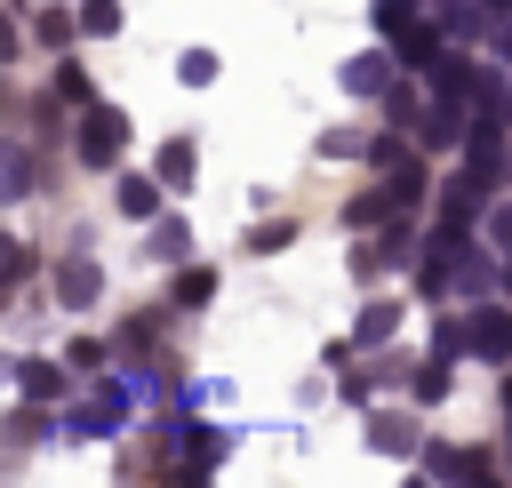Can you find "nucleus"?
Returning <instances> with one entry per match:
<instances>
[{
  "label": "nucleus",
  "mask_w": 512,
  "mask_h": 488,
  "mask_svg": "<svg viewBox=\"0 0 512 488\" xmlns=\"http://www.w3.org/2000/svg\"><path fill=\"white\" fill-rule=\"evenodd\" d=\"M128 144V112L120 104H80V160L88 168H112Z\"/></svg>",
  "instance_id": "1"
},
{
  "label": "nucleus",
  "mask_w": 512,
  "mask_h": 488,
  "mask_svg": "<svg viewBox=\"0 0 512 488\" xmlns=\"http://www.w3.org/2000/svg\"><path fill=\"white\" fill-rule=\"evenodd\" d=\"M472 352L496 360V368H512V304H480L472 312Z\"/></svg>",
  "instance_id": "2"
},
{
  "label": "nucleus",
  "mask_w": 512,
  "mask_h": 488,
  "mask_svg": "<svg viewBox=\"0 0 512 488\" xmlns=\"http://www.w3.org/2000/svg\"><path fill=\"white\" fill-rule=\"evenodd\" d=\"M440 32H448L440 16H432V24H408V32H392V40H400V64H440Z\"/></svg>",
  "instance_id": "3"
},
{
  "label": "nucleus",
  "mask_w": 512,
  "mask_h": 488,
  "mask_svg": "<svg viewBox=\"0 0 512 488\" xmlns=\"http://www.w3.org/2000/svg\"><path fill=\"white\" fill-rule=\"evenodd\" d=\"M56 296H64L72 312H88V304L104 296V280H96V264H64V272H56Z\"/></svg>",
  "instance_id": "4"
},
{
  "label": "nucleus",
  "mask_w": 512,
  "mask_h": 488,
  "mask_svg": "<svg viewBox=\"0 0 512 488\" xmlns=\"http://www.w3.org/2000/svg\"><path fill=\"white\" fill-rule=\"evenodd\" d=\"M344 88H352V96H384V88H392V64H384V56H352V64H344Z\"/></svg>",
  "instance_id": "5"
},
{
  "label": "nucleus",
  "mask_w": 512,
  "mask_h": 488,
  "mask_svg": "<svg viewBox=\"0 0 512 488\" xmlns=\"http://www.w3.org/2000/svg\"><path fill=\"white\" fill-rule=\"evenodd\" d=\"M472 216H480V184H472V176H464V184H440V224L464 232Z\"/></svg>",
  "instance_id": "6"
},
{
  "label": "nucleus",
  "mask_w": 512,
  "mask_h": 488,
  "mask_svg": "<svg viewBox=\"0 0 512 488\" xmlns=\"http://www.w3.org/2000/svg\"><path fill=\"white\" fill-rule=\"evenodd\" d=\"M120 216H160V176H120Z\"/></svg>",
  "instance_id": "7"
},
{
  "label": "nucleus",
  "mask_w": 512,
  "mask_h": 488,
  "mask_svg": "<svg viewBox=\"0 0 512 488\" xmlns=\"http://www.w3.org/2000/svg\"><path fill=\"white\" fill-rule=\"evenodd\" d=\"M16 384H24V400H56L64 368H56V360H16Z\"/></svg>",
  "instance_id": "8"
},
{
  "label": "nucleus",
  "mask_w": 512,
  "mask_h": 488,
  "mask_svg": "<svg viewBox=\"0 0 512 488\" xmlns=\"http://www.w3.org/2000/svg\"><path fill=\"white\" fill-rule=\"evenodd\" d=\"M392 328H400V304L384 296V304H368V312H360V336H352V344H392Z\"/></svg>",
  "instance_id": "9"
},
{
  "label": "nucleus",
  "mask_w": 512,
  "mask_h": 488,
  "mask_svg": "<svg viewBox=\"0 0 512 488\" xmlns=\"http://www.w3.org/2000/svg\"><path fill=\"white\" fill-rule=\"evenodd\" d=\"M368 440L392 448V456H408V448H416V424H408V416H368Z\"/></svg>",
  "instance_id": "10"
},
{
  "label": "nucleus",
  "mask_w": 512,
  "mask_h": 488,
  "mask_svg": "<svg viewBox=\"0 0 512 488\" xmlns=\"http://www.w3.org/2000/svg\"><path fill=\"white\" fill-rule=\"evenodd\" d=\"M208 296H216V272L184 264V272H176V304H208Z\"/></svg>",
  "instance_id": "11"
},
{
  "label": "nucleus",
  "mask_w": 512,
  "mask_h": 488,
  "mask_svg": "<svg viewBox=\"0 0 512 488\" xmlns=\"http://www.w3.org/2000/svg\"><path fill=\"white\" fill-rule=\"evenodd\" d=\"M184 456H192V480H208V472H216V456H224V440H216V432H192V440H184Z\"/></svg>",
  "instance_id": "12"
},
{
  "label": "nucleus",
  "mask_w": 512,
  "mask_h": 488,
  "mask_svg": "<svg viewBox=\"0 0 512 488\" xmlns=\"http://www.w3.org/2000/svg\"><path fill=\"white\" fill-rule=\"evenodd\" d=\"M56 96H64V104H96V88H88L80 64H56Z\"/></svg>",
  "instance_id": "13"
},
{
  "label": "nucleus",
  "mask_w": 512,
  "mask_h": 488,
  "mask_svg": "<svg viewBox=\"0 0 512 488\" xmlns=\"http://www.w3.org/2000/svg\"><path fill=\"white\" fill-rule=\"evenodd\" d=\"M368 160H376L384 176H400V168H408V144H400V136H376V144H368Z\"/></svg>",
  "instance_id": "14"
},
{
  "label": "nucleus",
  "mask_w": 512,
  "mask_h": 488,
  "mask_svg": "<svg viewBox=\"0 0 512 488\" xmlns=\"http://www.w3.org/2000/svg\"><path fill=\"white\" fill-rule=\"evenodd\" d=\"M160 184H192V144H168L160 152Z\"/></svg>",
  "instance_id": "15"
},
{
  "label": "nucleus",
  "mask_w": 512,
  "mask_h": 488,
  "mask_svg": "<svg viewBox=\"0 0 512 488\" xmlns=\"http://www.w3.org/2000/svg\"><path fill=\"white\" fill-rule=\"evenodd\" d=\"M448 368H456V360H424V368H416V400H440V392H448Z\"/></svg>",
  "instance_id": "16"
},
{
  "label": "nucleus",
  "mask_w": 512,
  "mask_h": 488,
  "mask_svg": "<svg viewBox=\"0 0 512 488\" xmlns=\"http://www.w3.org/2000/svg\"><path fill=\"white\" fill-rule=\"evenodd\" d=\"M320 152H328V160H352V152H368V144H360L352 128H328V136H320Z\"/></svg>",
  "instance_id": "17"
},
{
  "label": "nucleus",
  "mask_w": 512,
  "mask_h": 488,
  "mask_svg": "<svg viewBox=\"0 0 512 488\" xmlns=\"http://www.w3.org/2000/svg\"><path fill=\"white\" fill-rule=\"evenodd\" d=\"M416 16H408V0H376V32H408Z\"/></svg>",
  "instance_id": "18"
},
{
  "label": "nucleus",
  "mask_w": 512,
  "mask_h": 488,
  "mask_svg": "<svg viewBox=\"0 0 512 488\" xmlns=\"http://www.w3.org/2000/svg\"><path fill=\"white\" fill-rule=\"evenodd\" d=\"M176 72H184V80H192V88H200V80H216V56H208V48H192V56H184V64H176Z\"/></svg>",
  "instance_id": "19"
},
{
  "label": "nucleus",
  "mask_w": 512,
  "mask_h": 488,
  "mask_svg": "<svg viewBox=\"0 0 512 488\" xmlns=\"http://www.w3.org/2000/svg\"><path fill=\"white\" fill-rule=\"evenodd\" d=\"M80 24H88V32H112V24H120V8H112V0H88V8H80Z\"/></svg>",
  "instance_id": "20"
},
{
  "label": "nucleus",
  "mask_w": 512,
  "mask_h": 488,
  "mask_svg": "<svg viewBox=\"0 0 512 488\" xmlns=\"http://www.w3.org/2000/svg\"><path fill=\"white\" fill-rule=\"evenodd\" d=\"M496 248H512V208H504V216H496Z\"/></svg>",
  "instance_id": "21"
},
{
  "label": "nucleus",
  "mask_w": 512,
  "mask_h": 488,
  "mask_svg": "<svg viewBox=\"0 0 512 488\" xmlns=\"http://www.w3.org/2000/svg\"><path fill=\"white\" fill-rule=\"evenodd\" d=\"M496 56H504V64H512V24H504V32H496Z\"/></svg>",
  "instance_id": "22"
},
{
  "label": "nucleus",
  "mask_w": 512,
  "mask_h": 488,
  "mask_svg": "<svg viewBox=\"0 0 512 488\" xmlns=\"http://www.w3.org/2000/svg\"><path fill=\"white\" fill-rule=\"evenodd\" d=\"M504 296H512V248H504Z\"/></svg>",
  "instance_id": "23"
},
{
  "label": "nucleus",
  "mask_w": 512,
  "mask_h": 488,
  "mask_svg": "<svg viewBox=\"0 0 512 488\" xmlns=\"http://www.w3.org/2000/svg\"><path fill=\"white\" fill-rule=\"evenodd\" d=\"M504 416H512V376H504Z\"/></svg>",
  "instance_id": "24"
}]
</instances>
